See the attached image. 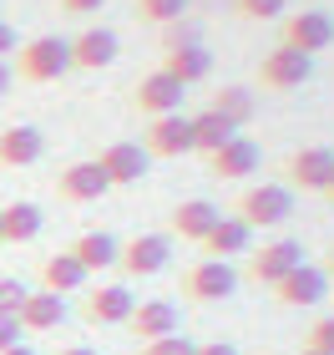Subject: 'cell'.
<instances>
[{
    "mask_svg": "<svg viewBox=\"0 0 334 355\" xmlns=\"http://www.w3.org/2000/svg\"><path fill=\"white\" fill-rule=\"evenodd\" d=\"M15 71L26 82H56V76L71 71V41L66 36H36L15 51Z\"/></svg>",
    "mask_w": 334,
    "mask_h": 355,
    "instance_id": "cell-1",
    "label": "cell"
},
{
    "mask_svg": "<svg viewBox=\"0 0 334 355\" xmlns=\"http://www.w3.org/2000/svg\"><path fill=\"white\" fill-rule=\"evenodd\" d=\"M289 214H294V188L284 183H253L238 198V218L248 229H279V223H289Z\"/></svg>",
    "mask_w": 334,
    "mask_h": 355,
    "instance_id": "cell-2",
    "label": "cell"
},
{
    "mask_svg": "<svg viewBox=\"0 0 334 355\" xmlns=\"http://www.w3.org/2000/svg\"><path fill=\"white\" fill-rule=\"evenodd\" d=\"M238 289V269L233 264H223V259H203L183 274V295L187 300H198V304H218V300H228Z\"/></svg>",
    "mask_w": 334,
    "mask_h": 355,
    "instance_id": "cell-3",
    "label": "cell"
},
{
    "mask_svg": "<svg viewBox=\"0 0 334 355\" xmlns=\"http://www.w3.org/2000/svg\"><path fill=\"white\" fill-rule=\"evenodd\" d=\"M167 259H172V239L167 234H137V239L122 244L117 269H127L132 279H147V274H163Z\"/></svg>",
    "mask_w": 334,
    "mask_h": 355,
    "instance_id": "cell-4",
    "label": "cell"
},
{
    "mask_svg": "<svg viewBox=\"0 0 334 355\" xmlns=\"http://www.w3.org/2000/svg\"><path fill=\"white\" fill-rule=\"evenodd\" d=\"M147 157H183L193 153V122L183 112H167V117H152L147 122V137H142Z\"/></svg>",
    "mask_w": 334,
    "mask_h": 355,
    "instance_id": "cell-5",
    "label": "cell"
},
{
    "mask_svg": "<svg viewBox=\"0 0 334 355\" xmlns=\"http://www.w3.org/2000/svg\"><path fill=\"white\" fill-rule=\"evenodd\" d=\"M309 71H314V56L304 51H294V46H274V51L263 56V87H274V92H294V87H304L309 82Z\"/></svg>",
    "mask_w": 334,
    "mask_h": 355,
    "instance_id": "cell-6",
    "label": "cell"
},
{
    "mask_svg": "<svg viewBox=\"0 0 334 355\" xmlns=\"http://www.w3.org/2000/svg\"><path fill=\"white\" fill-rule=\"evenodd\" d=\"M102 173H106V183L111 188H132V183H142L147 178V148L142 142H111V148H102Z\"/></svg>",
    "mask_w": 334,
    "mask_h": 355,
    "instance_id": "cell-7",
    "label": "cell"
},
{
    "mask_svg": "<svg viewBox=\"0 0 334 355\" xmlns=\"http://www.w3.org/2000/svg\"><path fill=\"white\" fill-rule=\"evenodd\" d=\"M284 46H294V51H304V56L329 51L334 46V21L324 10H299V15L284 21Z\"/></svg>",
    "mask_w": 334,
    "mask_h": 355,
    "instance_id": "cell-8",
    "label": "cell"
},
{
    "mask_svg": "<svg viewBox=\"0 0 334 355\" xmlns=\"http://www.w3.org/2000/svg\"><path fill=\"white\" fill-rule=\"evenodd\" d=\"M329 295V274L319 264H299L294 274H284L274 284V300L279 304H294V310H304V304H319Z\"/></svg>",
    "mask_w": 334,
    "mask_h": 355,
    "instance_id": "cell-9",
    "label": "cell"
},
{
    "mask_svg": "<svg viewBox=\"0 0 334 355\" xmlns=\"http://www.w3.org/2000/svg\"><path fill=\"white\" fill-rule=\"evenodd\" d=\"M183 96H187V87L178 82V76H167L163 67L147 71V76L137 82V107L147 112V117H167V112H183Z\"/></svg>",
    "mask_w": 334,
    "mask_h": 355,
    "instance_id": "cell-10",
    "label": "cell"
},
{
    "mask_svg": "<svg viewBox=\"0 0 334 355\" xmlns=\"http://www.w3.org/2000/svg\"><path fill=\"white\" fill-rule=\"evenodd\" d=\"M329 178H334V148H319V142H314V148H299L289 157V183L299 193H324Z\"/></svg>",
    "mask_w": 334,
    "mask_h": 355,
    "instance_id": "cell-11",
    "label": "cell"
},
{
    "mask_svg": "<svg viewBox=\"0 0 334 355\" xmlns=\"http://www.w3.org/2000/svg\"><path fill=\"white\" fill-rule=\"evenodd\" d=\"M137 310V295L127 284H97L86 295V320L91 325H127Z\"/></svg>",
    "mask_w": 334,
    "mask_h": 355,
    "instance_id": "cell-12",
    "label": "cell"
},
{
    "mask_svg": "<svg viewBox=\"0 0 334 355\" xmlns=\"http://www.w3.org/2000/svg\"><path fill=\"white\" fill-rule=\"evenodd\" d=\"M299 264H304V249H299V239H274V244H263L259 254H253V279L274 289L284 274H294Z\"/></svg>",
    "mask_w": 334,
    "mask_h": 355,
    "instance_id": "cell-13",
    "label": "cell"
},
{
    "mask_svg": "<svg viewBox=\"0 0 334 355\" xmlns=\"http://www.w3.org/2000/svg\"><path fill=\"white\" fill-rule=\"evenodd\" d=\"M263 163V153H259V142H248L243 132H238L233 142H223V148L208 157V168L213 178H223V183H238V178H248V173H259Z\"/></svg>",
    "mask_w": 334,
    "mask_h": 355,
    "instance_id": "cell-14",
    "label": "cell"
},
{
    "mask_svg": "<svg viewBox=\"0 0 334 355\" xmlns=\"http://www.w3.org/2000/svg\"><path fill=\"white\" fill-rule=\"evenodd\" d=\"M56 188H61V198H66V203H97L111 183H106V173H102V163H97V157H86V163L61 168Z\"/></svg>",
    "mask_w": 334,
    "mask_h": 355,
    "instance_id": "cell-15",
    "label": "cell"
},
{
    "mask_svg": "<svg viewBox=\"0 0 334 355\" xmlns=\"http://www.w3.org/2000/svg\"><path fill=\"white\" fill-rule=\"evenodd\" d=\"M122 51V41H117V31H106V26H91L82 31V36L71 41V67H82V71H102L111 67Z\"/></svg>",
    "mask_w": 334,
    "mask_h": 355,
    "instance_id": "cell-16",
    "label": "cell"
},
{
    "mask_svg": "<svg viewBox=\"0 0 334 355\" xmlns=\"http://www.w3.org/2000/svg\"><path fill=\"white\" fill-rule=\"evenodd\" d=\"M41 153H46V137H41V127H0V168H30V163H41Z\"/></svg>",
    "mask_w": 334,
    "mask_h": 355,
    "instance_id": "cell-17",
    "label": "cell"
},
{
    "mask_svg": "<svg viewBox=\"0 0 334 355\" xmlns=\"http://www.w3.org/2000/svg\"><path fill=\"white\" fill-rule=\"evenodd\" d=\"M127 325H132V335H137L142 345L163 340V335H178V304H172V300H142Z\"/></svg>",
    "mask_w": 334,
    "mask_h": 355,
    "instance_id": "cell-18",
    "label": "cell"
},
{
    "mask_svg": "<svg viewBox=\"0 0 334 355\" xmlns=\"http://www.w3.org/2000/svg\"><path fill=\"white\" fill-rule=\"evenodd\" d=\"M15 320H21L26 335H46V330H56L61 320H66V300H61V295H46V289H30Z\"/></svg>",
    "mask_w": 334,
    "mask_h": 355,
    "instance_id": "cell-19",
    "label": "cell"
},
{
    "mask_svg": "<svg viewBox=\"0 0 334 355\" xmlns=\"http://www.w3.org/2000/svg\"><path fill=\"white\" fill-rule=\"evenodd\" d=\"M248 244H253V229H248V223L238 218V214H233V218H218V223H213V234L203 239L208 259H223V264L238 259V254H248Z\"/></svg>",
    "mask_w": 334,
    "mask_h": 355,
    "instance_id": "cell-20",
    "label": "cell"
},
{
    "mask_svg": "<svg viewBox=\"0 0 334 355\" xmlns=\"http://www.w3.org/2000/svg\"><path fill=\"white\" fill-rule=\"evenodd\" d=\"M223 214H218V203H208V198H187V203H178L172 208V234L178 239H193V244H203V239L213 234V223H218Z\"/></svg>",
    "mask_w": 334,
    "mask_h": 355,
    "instance_id": "cell-21",
    "label": "cell"
},
{
    "mask_svg": "<svg viewBox=\"0 0 334 355\" xmlns=\"http://www.w3.org/2000/svg\"><path fill=\"white\" fill-rule=\"evenodd\" d=\"M82 284H86V269L76 264L71 249H66V254H51V259L41 264V289H46V295H61V300H66V295H76Z\"/></svg>",
    "mask_w": 334,
    "mask_h": 355,
    "instance_id": "cell-22",
    "label": "cell"
},
{
    "mask_svg": "<svg viewBox=\"0 0 334 355\" xmlns=\"http://www.w3.org/2000/svg\"><path fill=\"white\" fill-rule=\"evenodd\" d=\"M71 254H76V264H82L86 274H97V269H117V259H122V244L111 234H102V229H91V234H82L71 244Z\"/></svg>",
    "mask_w": 334,
    "mask_h": 355,
    "instance_id": "cell-23",
    "label": "cell"
},
{
    "mask_svg": "<svg viewBox=\"0 0 334 355\" xmlns=\"http://www.w3.org/2000/svg\"><path fill=\"white\" fill-rule=\"evenodd\" d=\"M0 229H6V244H30L41 229H46V214H41V203H6L0 208Z\"/></svg>",
    "mask_w": 334,
    "mask_h": 355,
    "instance_id": "cell-24",
    "label": "cell"
},
{
    "mask_svg": "<svg viewBox=\"0 0 334 355\" xmlns=\"http://www.w3.org/2000/svg\"><path fill=\"white\" fill-rule=\"evenodd\" d=\"M163 71L178 76L183 87H193L213 71V56H208V46H178V51H163Z\"/></svg>",
    "mask_w": 334,
    "mask_h": 355,
    "instance_id": "cell-25",
    "label": "cell"
},
{
    "mask_svg": "<svg viewBox=\"0 0 334 355\" xmlns=\"http://www.w3.org/2000/svg\"><path fill=\"white\" fill-rule=\"evenodd\" d=\"M187 122H193V153H218L223 148V142H233L238 137V127L228 122V117H218V112L208 107V112H198V117H187Z\"/></svg>",
    "mask_w": 334,
    "mask_h": 355,
    "instance_id": "cell-26",
    "label": "cell"
},
{
    "mask_svg": "<svg viewBox=\"0 0 334 355\" xmlns=\"http://www.w3.org/2000/svg\"><path fill=\"white\" fill-rule=\"evenodd\" d=\"M213 112H218V117H228L233 127H243V122L253 117V112H259V96H253L248 87H218Z\"/></svg>",
    "mask_w": 334,
    "mask_h": 355,
    "instance_id": "cell-27",
    "label": "cell"
},
{
    "mask_svg": "<svg viewBox=\"0 0 334 355\" xmlns=\"http://www.w3.org/2000/svg\"><path fill=\"white\" fill-rule=\"evenodd\" d=\"M137 10H142V21H152V26H172V21L187 15V0H137Z\"/></svg>",
    "mask_w": 334,
    "mask_h": 355,
    "instance_id": "cell-28",
    "label": "cell"
},
{
    "mask_svg": "<svg viewBox=\"0 0 334 355\" xmlns=\"http://www.w3.org/2000/svg\"><path fill=\"white\" fill-rule=\"evenodd\" d=\"M178 46H203V26L193 15H183V21L167 26V51H178Z\"/></svg>",
    "mask_w": 334,
    "mask_h": 355,
    "instance_id": "cell-29",
    "label": "cell"
},
{
    "mask_svg": "<svg viewBox=\"0 0 334 355\" xmlns=\"http://www.w3.org/2000/svg\"><path fill=\"white\" fill-rule=\"evenodd\" d=\"M26 295H30V289L15 279V274H0V315H21Z\"/></svg>",
    "mask_w": 334,
    "mask_h": 355,
    "instance_id": "cell-30",
    "label": "cell"
},
{
    "mask_svg": "<svg viewBox=\"0 0 334 355\" xmlns=\"http://www.w3.org/2000/svg\"><path fill=\"white\" fill-rule=\"evenodd\" d=\"M142 355H198V345L187 335H163V340H147Z\"/></svg>",
    "mask_w": 334,
    "mask_h": 355,
    "instance_id": "cell-31",
    "label": "cell"
},
{
    "mask_svg": "<svg viewBox=\"0 0 334 355\" xmlns=\"http://www.w3.org/2000/svg\"><path fill=\"white\" fill-rule=\"evenodd\" d=\"M309 350L334 355V315H319V320L309 325Z\"/></svg>",
    "mask_w": 334,
    "mask_h": 355,
    "instance_id": "cell-32",
    "label": "cell"
},
{
    "mask_svg": "<svg viewBox=\"0 0 334 355\" xmlns=\"http://www.w3.org/2000/svg\"><path fill=\"white\" fill-rule=\"evenodd\" d=\"M284 6H289V0H238V10H243L248 21H279Z\"/></svg>",
    "mask_w": 334,
    "mask_h": 355,
    "instance_id": "cell-33",
    "label": "cell"
},
{
    "mask_svg": "<svg viewBox=\"0 0 334 355\" xmlns=\"http://www.w3.org/2000/svg\"><path fill=\"white\" fill-rule=\"evenodd\" d=\"M21 320H15V315H0V350H10V345H21Z\"/></svg>",
    "mask_w": 334,
    "mask_h": 355,
    "instance_id": "cell-34",
    "label": "cell"
},
{
    "mask_svg": "<svg viewBox=\"0 0 334 355\" xmlns=\"http://www.w3.org/2000/svg\"><path fill=\"white\" fill-rule=\"evenodd\" d=\"M102 6H106V0H61V10H66V15H91Z\"/></svg>",
    "mask_w": 334,
    "mask_h": 355,
    "instance_id": "cell-35",
    "label": "cell"
},
{
    "mask_svg": "<svg viewBox=\"0 0 334 355\" xmlns=\"http://www.w3.org/2000/svg\"><path fill=\"white\" fill-rule=\"evenodd\" d=\"M10 51H21V41H15V26H6V21H0V61H6Z\"/></svg>",
    "mask_w": 334,
    "mask_h": 355,
    "instance_id": "cell-36",
    "label": "cell"
},
{
    "mask_svg": "<svg viewBox=\"0 0 334 355\" xmlns=\"http://www.w3.org/2000/svg\"><path fill=\"white\" fill-rule=\"evenodd\" d=\"M198 355H238L233 340H208V345H198Z\"/></svg>",
    "mask_w": 334,
    "mask_h": 355,
    "instance_id": "cell-37",
    "label": "cell"
},
{
    "mask_svg": "<svg viewBox=\"0 0 334 355\" xmlns=\"http://www.w3.org/2000/svg\"><path fill=\"white\" fill-rule=\"evenodd\" d=\"M10 82H15V76H10V67H6V61H0V96L10 92Z\"/></svg>",
    "mask_w": 334,
    "mask_h": 355,
    "instance_id": "cell-38",
    "label": "cell"
},
{
    "mask_svg": "<svg viewBox=\"0 0 334 355\" xmlns=\"http://www.w3.org/2000/svg\"><path fill=\"white\" fill-rule=\"evenodd\" d=\"M56 355H97L91 345H66V350H56Z\"/></svg>",
    "mask_w": 334,
    "mask_h": 355,
    "instance_id": "cell-39",
    "label": "cell"
},
{
    "mask_svg": "<svg viewBox=\"0 0 334 355\" xmlns=\"http://www.w3.org/2000/svg\"><path fill=\"white\" fill-rule=\"evenodd\" d=\"M0 355H36V350H30V345L21 340V345H10V350H0Z\"/></svg>",
    "mask_w": 334,
    "mask_h": 355,
    "instance_id": "cell-40",
    "label": "cell"
},
{
    "mask_svg": "<svg viewBox=\"0 0 334 355\" xmlns=\"http://www.w3.org/2000/svg\"><path fill=\"white\" fill-rule=\"evenodd\" d=\"M324 274H329V279H334V249H329V259H324Z\"/></svg>",
    "mask_w": 334,
    "mask_h": 355,
    "instance_id": "cell-41",
    "label": "cell"
},
{
    "mask_svg": "<svg viewBox=\"0 0 334 355\" xmlns=\"http://www.w3.org/2000/svg\"><path fill=\"white\" fill-rule=\"evenodd\" d=\"M324 198H329V203H334V178H329V188H324Z\"/></svg>",
    "mask_w": 334,
    "mask_h": 355,
    "instance_id": "cell-42",
    "label": "cell"
},
{
    "mask_svg": "<svg viewBox=\"0 0 334 355\" xmlns=\"http://www.w3.org/2000/svg\"><path fill=\"white\" fill-rule=\"evenodd\" d=\"M299 355H319V350H309V345H304V350H299Z\"/></svg>",
    "mask_w": 334,
    "mask_h": 355,
    "instance_id": "cell-43",
    "label": "cell"
},
{
    "mask_svg": "<svg viewBox=\"0 0 334 355\" xmlns=\"http://www.w3.org/2000/svg\"><path fill=\"white\" fill-rule=\"evenodd\" d=\"M0 244H6V229H0Z\"/></svg>",
    "mask_w": 334,
    "mask_h": 355,
    "instance_id": "cell-44",
    "label": "cell"
}]
</instances>
